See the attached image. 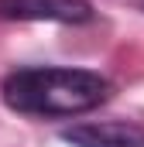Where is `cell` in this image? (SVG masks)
<instances>
[{"label":"cell","mask_w":144,"mask_h":147,"mask_svg":"<svg viewBox=\"0 0 144 147\" xmlns=\"http://www.w3.org/2000/svg\"><path fill=\"white\" fill-rule=\"evenodd\" d=\"M141 7H144V0H141Z\"/></svg>","instance_id":"277c9868"},{"label":"cell","mask_w":144,"mask_h":147,"mask_svg":"<svg viewBox=\"0 0 144 147\" xmlns=\"http://www.w3.org/2000/svg\"><path fill=\"white\" fill-rule=\"evenodd\" d=\"M3 21H48V24H86L93 17L89 0H0Z\"/></svg>","instance_id":"7a4b0ae2"},{"label":"cell","mask_w":144,"mask_h":147,"mask_svg":"<svg viewBox=\"0 0 144 147\" xmlns=\"http://www.w3.org/2000/svg\"><path fill=\"white\" fill-rule=\"evenodd\" d=\"M62 137L72 147H144V127L130 120H93L69 127Z\"/></svg>","instance_id":"3957f363"},{"label":"cell","mask_w":144,"mask_h":147,"mask_svg":"<svg viewBox=\"0 0 144 147\" xmlns=\"http://www.w3.org/2000/svg\"><path fill=\"white\" fill-rule=\"evenodd\" d=\"M110 82L93 69H65V65H28L3 79L0 96L7 110L38 120L79 116L110 99Z\"/></svg>","instance_id":"6da1fadb"}]
</instances>
